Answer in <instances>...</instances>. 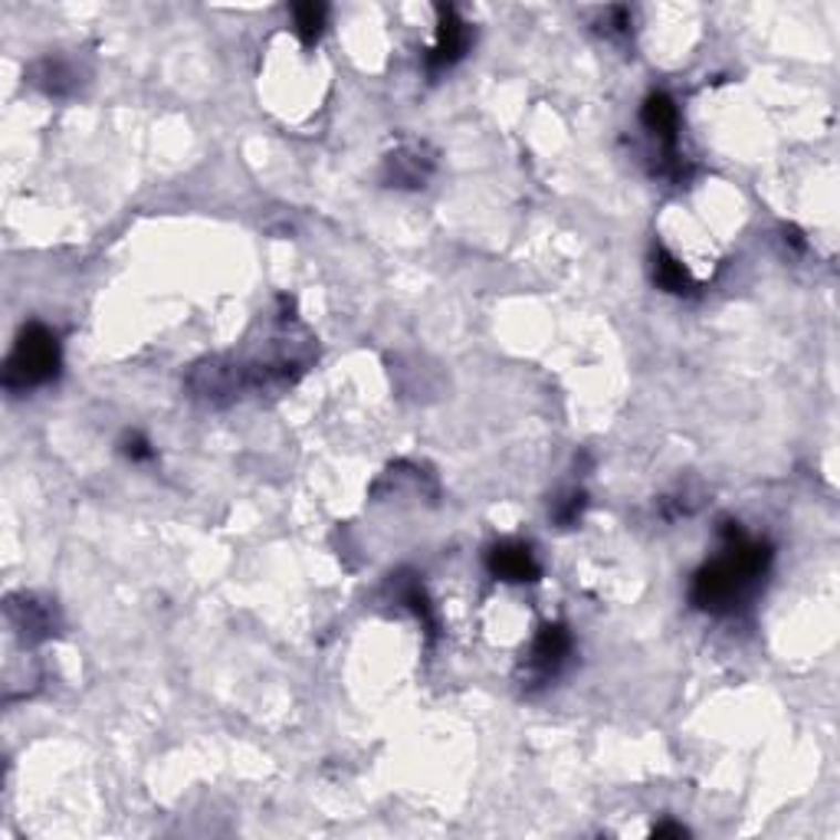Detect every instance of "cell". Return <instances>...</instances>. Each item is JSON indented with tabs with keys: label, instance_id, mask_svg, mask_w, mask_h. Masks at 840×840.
<instances>
[{
	"label": "cell",
	"instance_id": "obj_1",
	"mask_svg": "<svg viewBox=\"0 0 840 840\" xmlns=\"http://www.w3.org/2000/svg\"><path fill=\"white\" fill-rule=\"evenodd\" d=\"M771 564V546L751 539L739 522L723 526V552L706 561L689 584V601L706 614H733L751 601Z\"/></svg>",
	"mask_w": 840,
	"mask_h": 840
},
{
	"label": "cell",
	"instance_id": "obj_2",
	"mask_svg": "<svg viewBox=\"0 0 840 840\" xmlns=\"http://www.w3.org/2000/svg\"><path fill=\"white\" fill-rule=\"evenodd\" d=\"M60 365H63V352H60V339L53 329L40 325V322H30L7 365H3V387L7 391H30V387H40L46 381H53L60 374Z\"/></svg>",
	"mask_w": 840,
	"mask_h": 840
},
{
	"label": "cell",
	"instance_id": "obj_3",
	"mask_svg": "<svg viewBox=\"0 0 840 840\" xmlns=\"http://www.w3.org/2000/svg\"><path fill=\"white\" fill-rule=\"evenodd\" d=\"M571 656V634L564 624H546L539 637L532 641L526 656V680L529 686H546L561 673V666Z\"/></svg>",
	"mask_w": 840,
	"mask_h": 840
},
{
	"label": "cell",
	"instance_id": "obj_4",
	"mask_svg": "<svg viewBox=\"0 0 840 840\" xmlns=\"http://www.w3.org/2000/svg\"><path fill=\"white\" fill-rule=\"evenodd\" d=\"M440 23H437V40L434 46L427 50L424 63L431 73H440V70H450L454 63H460L467 56L469 50V27L467 20L454 10V7H440Z\"/></svg>",
	"mask_w": 840,
	"mask_h": 840
},
{
	"label": "cell",
	"instance_id": "obj_5",
	"mask_svg": "<svg viewBox=\"0 0 840 840\" xmlns=\"http://www.w3.org/2000/svg\"><path fill=\"white\" fill-rule=\"evenodd\" d=\"M7 618L27 644H40V641L56 634V611L46 601L33 598V594L10 598L7 601Z\"/></svg>",
	"mask_w": 840,
	"mask_h": 840
},
{
	"label": "cell",
	"instance_id": "obj_6",
	"mask_svg": "<svg viewBox=\"0 0 840 840\" xmlns=\"http://www.w3.org/2000/svg\"><path fill=\"white\" fill-rule=\"evenodd\" d=\"M486 568L496 581H512V584H522V581H539L542 574V564L536 561L532 549L526 542H499L489 549L486 556Z\"/></svg>",
	"mask_w": 840,
	"mask_h": 840
},
{
	"label": "cell",
	"instance_id": "obj_7",
	"mask_svg": "<svg viewBox=\"0 0 840 840\" xmlns=\"http://www.w3.org/2000/svg\"><path fill=\"white\" fill-rule=\"evenodd\" d=\"M434 172V158H427L424 145H407L387 158V182L397 187H421Z\"/></svg>",
	"mask_w": 840,
	"mask_h": 840
},
{
	"label": "cell",
	"instance_id": "obj_8",
	"mask_svg": "<svg viewBox=\"0 0 840 840\" xmlns=\"http://www.w3.org/2000/svg\"><path fill=\"white\" fill-rule=\"evenodd\" d=\"M654 282L663 292H673V295H689L696 289V282L689 280L686 267L676 257H670L663 247L654 250Z\"/></svg>",
	"mask_w": 840,
	"mask_h": 840
},
{
	"label": "cell",
	"instance_id": "obj_9",
	"mask_svg": "<svg viewBox=\"0 0 840 840\" xmlns=\"http://www.w3.org/2000/svg\"><path fill=\"white\" fill-rule=\"evenodd\" d=\"M325 17H329V7H325V3H299V7H292V20H295L299 40H302V43H315V40L322 37Z\"/></svg>",
	"mask_w": 840,
	"mask_h": 840
},
{
	"label": "cell",
	"instance_id": "obj_10",
	"mask_svg": "<svg viewBox=\"0 0 840 840\" xmlns=\"http://www.w3.org/2000/svg\"><path fill=\"white\" fill-rule=\"evenodd\" d=\"M584 506H588V496H584L581 489H571V492H564L561 499H556L552 516H556V522H559L561 529H568V526H574V522L581 519Z\"/></svg>",
	"mask_w": 840,
	"mask_h": 840
},
{
	"label": "cell",
	"instance_id": "obj_11",
	"mask_svg": "<svg viewBox=\"0 0 840 840\" xmlns=\"http://www.w3.org/2000/svg\"><path fill=\"white\" fill-rule=\"evenodd\" d=\"M122 454H125L132 464H145V460H155V450H152V444H148L142 434H128V437L122 440Z\"/></svg>",
	"mask_w": 840,
	"mask_h": 840
},
{
	"label": "cell",
	"instance_id": "obj_12",
	"mask_svg": "<svg viewBox=\"0 0 840 840\" xmlns=\"http://www.w3.org/2000/svg\"><path fill=\"white\" fill-rule=\"evenodd\" d=\"M608 37H628L631 33V10L628 7H611L608 10V27H604Z\"/></svg>",
	"mask_w": 840,
	"mask_h": 840
},
{
	"label": "cell",
	"instance_id": "obj_13",
	"mask_svg": "<svg viewBox=\"0 0 840 840\" xmlns=\"http://www.w3.org/2000/svg\"><path fill=\"white\" fill-rule=\"evenodd\" d=\"M656 838H686V828H680V825H660L654 828Z\"/></svg>",
	"mask_w": 840,
	"mask_h": 840
}]
</instances>
